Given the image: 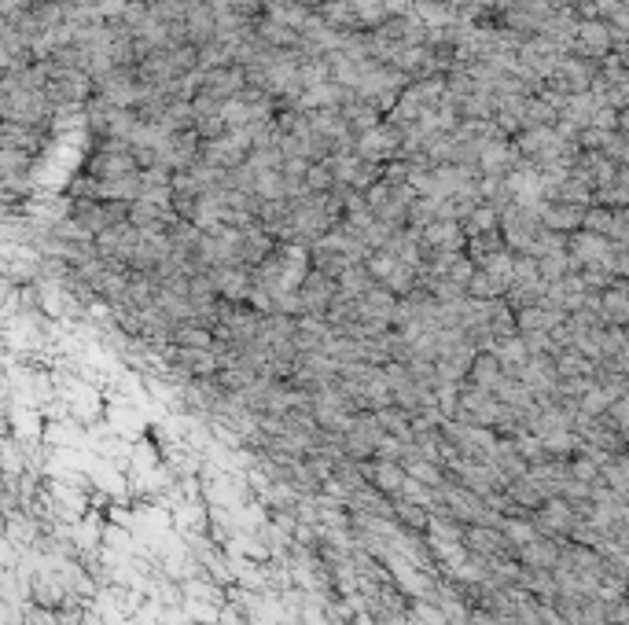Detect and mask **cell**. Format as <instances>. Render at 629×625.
<instances>
[{
    "label": "cell",
    "instance_id": "cell-1",
    "mask_svg": "<svg viewBox=\"0 0 629 625\" xmlns=\"http://www.w3.org/2000/svg\"><path fill=\"white\" fill-rule=\"evenodd\" d=\"M0 114H4V122L59 129V111H56V103L48 100V92L45 89H26V85H19V81H4Z\"/></svg>",
    "mask_w": 629,
    "mask_h": 625
},
{
    "label": "cell",
    "instance_id": "cell-2",
    "mask_svg": "<svg viewBox=\"0 0 629 625\" xmlns=\"http://www.w3.org/2000/svg\"><path fill=\"white\" fill-rule=\"evenodd\" d=\"M81 173L92 181H118V177H137L140 162L137 151L126 140H89V155L81 162Z\"/></svg>",
    "mask_w": 629,
    "mask_h": 625
},
{
    "label": "cell",
    "instance_id": "cell-3",
    "mask_svg": "<svg viewBox=\"0 0 629 625\" xmlns=\"http://www.w3.org/2000/svg\"><path fill=\"white\" fill-rule=\"evenodd\" d=\"M541 232H545V225H541L538 210L519 203H508L501 210V236L508 243V250H515V254H530Z\"/></svg>",
    "mask_w": 629,
    "mask_h": 625
},
{
    "label": "cell",
    "instance_id": "cell-4",
    "mask_svg": "<svg viewBox=\"0 0 629 625\" xmlns=\"http://www.w3.org/2000/svg\"><path fill=\"white\" fill-rule=\"evenodd\" d=\"M615 48H618L615 26L604 23V19H578L574 45H571L574 56L593 59V63H604L607 56H615Z\"/></svg>",
    "mask_w": 629,
    "mask_h": 625
},
{
    "label": "cell",
    "instance_id": "cell-5",
    "mask_svg": "<svg viewBox=\"0 0 629 625\" xmlns=\"http://www.w3.org/2000/svg\"><path fill=\"white\" fill-rule=\"evenodd\" d=\"M254 151V137L251 129H232L225 137H214L203 144V159L218 170H236V166H247Z\"/></svg>",
    "mask_w": 629,
    "mask_h": 625
},
{
    "label": "cell",
    "instance_id": "cell-6",
    "mask_svg": "<svg viewBox=\"0 0 629 625\" xmlns=\"http://www.w3.org/2000/svg\"><path fill=\"white\" fill-rule=\"evenodd\" d=\"M596 74H600V63L567 52V56L560 59V67H556V74H552L545 85H552V89L563 92V96H578V92H593Z\"/></svg>",
    "mask_w": 629,
    "mask_h": 625
},
{
    "label": "cell",
    "instance_id": "cell-7",
    "mask_svg": "<svg viewBox=\"0 0 629 625\" xmlns=\"http://www.w3.org/2000/svg\"><path fill=\"white\" fill-rule=\"evenodd\" d=\"M401 148H405V133L394 122H383L379 129L357 137V155L365 162H376V166H387V162L401 159Z\"/></svg>",
    "mask_w": 629,
    "mask_h": 625
},
{
    "label": "cell",
    "instance_id": "cell-8",
    "mask_svg": "<svg viewBox=\"0 0 629 625\" xmlns=\"http://www.w3.org/2000/svg\"><path fill=\"white\" fill-rule=\"evenodd\" d=\"M567 254L578 262V269H593V265L607 269L611 254H615V239L600 236V232H589V228H578V232L567 236Z\"/></svg>",
    "mask_w": 629,
    "mask_h": 625
},
{
    "label": "cell",
    "instance_id": "cell-9",
    "mask_svg": "<svg viewBox=\"0 0 629 625\" xmlns=\"http://www.w3.org/2000/svg\"><path fill=\"white\" fill-rule=\"evenodd\" d=\"M464 548H468L475 559H486V563H493V559H508L515 556V548L508 545V537H504L501 526H486V523H471L464 526Z\"/></svg>",
    "mask_w": 629,
    "mask_h": 625
},
{
    "label": "cell",
    "instance_id": "cell-10",
    "mask_svg": "<svg viewBox=\"0 0 629 625\" xmlns=\"http://www.w3.org/2000/svg\"><path fill=\"white\" fill-rule=\"evenodd\" d=\"M203 144H206V140L199 137V129L173 133V137L166 140V148L159 151V166H166V170H173V173L192 170L195 162L203 159Z\"/></svg>",
    "mask_w": 629,
    "mask_h": 625
},
{
    "label": "cell",
    "instance_id": "cell-11",
    "mask_svg": "<svg viewBox=\"0 0 629 625\" xmlns=\"http://www.w3.org/2000/svg\"><path fill=\"white\" fill-rule=\"evenodd\" d=\"M361 475L372 489H379L383 497H398L405 482H409V471L401 460H387V456H372V460H361Z\"/></svg>",
    "mask_w": 629,
    "mask_h": 625
},
{
    "label": "cell",
    "instance_id": "cell-12",
    "mask_svg": "<svg viewBox=\"0 0 629 625\" xmlns=\"http://www.w3.org/2000/svg\"><path fill=\"white\" fill-rule=\"evenodd\" d=\"M335 298H339V280L317 273V269L306 276V284L298 287L302 313H313V317H328V309L335 306Z\"/></svg>",
    "mask_w": 629,
    "mask_h": 625
},
{
    "label": "cell",
    "instance_id": "cell-13",
    "mask_svg": "<svg viewBox=\"0 0 629 625\" xmlns=\"http://www.w3.org/2000/svg\"><path fill=\"white\" fill-rule=\"evenodd\" d=\"M56 137V129H41V125H19V122H4L0 129V148H15V151H26V155H34L41 159V151L52 144Z\"/></svg>",
    "mask_w": 629,
    "mask_h": 625
},
{
    "label": "cell",
    "instance_id": "cell-14",
    "mask_svg": "<svg viewBox=\"0 0 629 625\" xmlns=\"http://www.w3.org/2000/svg\"><path fill=\"white\" fill-rule=\"evenodd\" d=\"M166 357L173 361V368L192 379H218L221 372V357L218 350H192V346H170Z\"/></svg>",
    "mask_w": 629,
    "mask_h": 625
},
{
    "label": "cell",
    "instance_id": "cell-15",
    "mask_svg": "<svg viewBox=\"0 0 629 625\" xmlns=\"http://www.w3.org/2000/svg\"><path fill=\"white\" fill-rule=\"evenodd\" d=\"M574 523H578V515H574V504L567 497H549L538 512H534V526H538L541 537L571 534Z\"/></svg>",
    "mask_w": 629,
    "mask_h": 625
},
{
    "label": "cell",
    "instance_id": "cell-16",
    "mask_svg": "<svg viewBox=\"0 0 629 625\" xmlns=\"http://www.w3.org/2000/svg\"><path fill=\"white\" fill-rule=\"evenodd\" d=\"M214 287H218V295L225 302H251V291H254V269L251 265H225V269H214Z\"/></svg>",
    "mask_w": 629,
    "mask_h": 625
},
{
    "label": "cell",
    "instance_id": "cell-17",
    "mask_svg": "<svg viewBox=\"0 0 629 625\" xmlns=\"http://www.w3.org/2000/svg\"><path fill=\"white\" fill-rule=\"evenodd\" d=\"M247 70L243 67H214V70H203V92H210L214 100L229 103L236 96L247 92Z\"/></svg>",
    "mask_w": 629,
    "mask_h": 625
},
{
    "label": "cell",
    "instance_id": "cell-18",
    "mask_svg": "<svg viewBox=\"0 0 629 625\" xmlns=\"http://www.w3.org/2000/svg\"><path fill=\"white\" fill-rule=\"evenodd\" d=\"M184 26H188V45L195 48H206L218 41V12L210 8V0H199L188 8L184 15Z\"/></svg>",
    "mask_w": 629,
    "mask_h": 625
},
{
    "label": "cell",
    "instance_id": "cell-19",
    "mask_svg": "<svg viewBox=\"0 0 629 625\" xmlns=\"http://www.w3.org/2000/svg\"><path fill=\"white\" fill-rule=\"evenodd\" d=\"M585 214H589V206H574V203H560V199H549V203L541 206V225L549 228V232H563V236H571V232L585 228Z\"/></svg>",
    "mask_w": 629,
    "mask_h": 625
},
{
    "label": "cell",
    "instance_id": "cell-20",
    "mask_svg": "<svg viewBox=\"0 0 629 625\" xmlns=\"http://www.w3.org/2000/svg\"><path fill=\"white\" fill-rule=\"evenodd\" d=\"M420 243H424L427 254H435V250H468V232L460 221H435V225H427L420 232Z\"/></svg>",
    "mask_w": 629,
    "mask_h": 625
},
{
    "label": "cell",
    "instance_id": "cell-21",
    "mask_svg": "<svg viewBox=\"0 0 629 625\" xmlns=\"http://www.w3.org/2000/svg\"><path fill=\"white\" fill-rule=\"evenodd\" d=\"M567 317L571 313H563V309H552L545 306V302H538V306H530V309H519L515 313V328H519V335H530V331H556L567 324Z\"/></svg>",
    "mask_w": 629,
    "mask_h": 625
},
{
    "label": "cell",
    "instance_id": "cell-22",
    "mask_svg": "<svg viewBox=\"0 0 629 625\" xmlns=\"http://www.w3.org/2000/svg\"><path fill=\"white\" fill-rule=\"evenodd\" d=\"M346 118V125L354 129V137H365V133H372V129H379V125L387 122V114L379 111L376 103L361 100V96H350V100L343 103V111H339Z\"/></svg>",
    "mask_w": 629,
    "mask_h": 625
},
{
    "label": "cell",
    "instance_id": "cell-23",
    "mask_svg": "<svg viewBox=\"0 0 629 625\" xmlns=\"http://www.w3.org/2000/svg\"><path fill=\"white\" fill-rule=\"evenodd\" d=\"M504 379H508V372H504V364H501V357H497V350H479V353H475V361H471L468 383H475V387H482V390H490V394H497Z\"/></svg>",
    "mask_w": 629,
    "mask_h": 625
},
{
    "label": "cell",
    "instance_id": "cell-24",
    "mask_svg": "<svg viewBox=\"0 0 629 625\" xmlns=\"http://www.w3.org/2000/svg\"><path fill=\"white\" fill-rule=\"evenodd\" d=\"M515 559L523 563L527 570H556L563 563V548L552 541V537H538L515 552Z\"/></svg>",
    "mask_w": 629,
    "mask_h": 625
},
{
    "label": "cell",
    "instance_id": "cell-25",
    "mask_svg": "<svg viewBox=\"0 0 629 625\" xmlns=\"http://www.w3.org/2000/svg\"><path fill=\"white\" fill-rule=\"evenodd\" d=\"M354 92H346L343 85L335 81H324L317 89H306L298 96V111H343V103L350 100Z\"/></svg>",
    "mask_w": 629,
    "mask_h": 625
},
{
    "label": "cell",
    "instance_id": "cell-26",
    "mask_svg": "<svg viewBox=\"0 0 629 625\" xmlns=\"http://www.w3.org/2000/svg\"><path fill=\"white\" fill-rule=\"evenodd\" d=\"M390 512H394V523H398L401 530H409V534H427V526H431V508L409 500L405 493L390 497Z\"/></svg>",
    "mask_w": 629,
    "mask_h": 625
},
{
    "label": "cell",
    "instance_id": "cell-27",
    "mask_svg": "<svg viewBox=\"0 0 629 625\" xmlns=\"http://www.w3.org/2000/svg\"><path fill=\"white\" fill-rule=\"evenodd\" d=\"M416 19L427 26V30H449V26L460 23V8H453L449 0H416Z\"/></svg>",
    "mask_w": 629,
    "mask_h": 625
},
{
    "label": "cell",
    "instance_id": "cell-28",
    "mask_svg": "<svg viewBox=\"0 0 629 625\" xmlns=\"http://www.w3.org/2000/svg\"><path fill=\"white\" fill-rule=\"evenodd\" d=\"M379 34H383V41H401V45H427V34H431V30H427V26L416 19V12H412V15H398V19H390V23L383 26Z\"/></svg>",
    "mask_w": 629,
    "mask_h": 625
},
{
    "label": "cell",
    "instance_id": "cell-29",
    "mask_svg": "<svg viewBox=\"0 0 629 625\" xmlns=\"http://www.w3.org/2000/svg\"><path fill=\"white\" fill-rule=\"evenodd\" d=\"M258 37H262L269 48H280V52H291V48L302 45V34L284 23H276L273 15H262V19H258Z\"/></svg>",
    "mask_w": 629,
    "mask_h": 625
},
{
    "label": "cell",
    "instance_id": "cell-30",
    "mask_svg": "<svg viewBox=\"0 0 629 625\" xmlns=\"http://www.w3.org/2000/svg\"><path fill=\"white\" fill-rule=\"evenodd\" d=\"M317 15H321L332 30H339V34H357V30H361L357 12H354V0H324V8Z\"/></svg>",
    "mask_w": 629,
    "mask_h": 625
},
{
    "label": "cell",
    "instance_id": "cell-31",
    "mask_svg": "<svg viewBox=\"0 0 629 625\" xmlns=\"http://www.w3.org/2000/svg\"><path fill=\"white\" fill-rule=\"evenodd\" d=\"M549 199H560V203H574V206H593L596 188H593V181H585V177L571 173V177H563V181L556 184V192H552Z\"/></svg>",
    "mask_w": 629,
    "mask_h": 625
},
{
    "label": "cell",
    "instance_id": "cell-32",
    "mask_svg": "<svg viewBox=\"0 0 629 625\" xmlns=\"http://www.w3.org/2000/svg\"><path fill=\"white\" fill-rule=\"evenodd\" d=\"M493 350H497V357H501V364H504V372L512 375V379L519 375V368H523V364L534 357L523 335H508V339H501L497 346H493Z\"/></svg>",
    "mask_w": 629,
    "mask_h": 625
},
{
    "label": "cell",
    "instance_id": "cell-33",
    "mask_svg": "<svg viewBox=\"0 0 629 625\" xmlns=\"http://www.w3.org/2000/svg\"><path fill=\"white\" fill-rule=\"evenodd\" d=\"M460 225H464L468 239L471 236H486V232H497V228H501V206L479 203L468 217H464V221H460Z\"/></svg>",
    "mask_w": 629,
    "mask_h": 625
},
{
    "label": "cell",
    "instance_id": "cell-34",
    "mask_svg": "<svg viewBox=\"0 0 629 625\" xmlns=\"http://www.w3.org/2000/svg\"><path fill=\"white\" fill-rule=\"evenodd\" d=\"M482 273L490 276L493 284H501L504 291H508V287L515 284V250H497V254H490V258H486V262L479 265Z\"/></svg>",
    "mask_w": 629,
    "mask_h": 625
},
{
    "label": "cell",
    "instance_id": "cell-35",
    "mask_svg": "<svg viewBox=\"0 0 629 625\" xmlns=\"http://www.w3.org/2000/svg\"><path fill=\"white\" fill-rule=\"evenodd\" d=\"M501 530H504V537H508V545H512L515 552L541 537L530 515H508V519H501Z\"/></svg>",
    "mask_w": 629,
    "mask_h": 625
},
{
    "label": "cell",
    "instance_id": "cell-36",
    "mask_svg": "<svg viewBox=\"0 0 629 625\" xmlns=\"http://www.w3.org/2000/svg\"><path fill=\"white\" fill-rule=\"evenodd\" d=\"M173 346H192V350H214L218 346V335L210 328H203V324H177V331H173Z\"/></svg>",
    "mask_w": 629,
    "mask_h": 625
},
{
    "label": "cell",
    "instance_id": "cell-37",
    "mask_svg": "<svg viewBox=\"0 0 629 625\" xmlns=\"http://www.w3.org/2000/svg\"><path fill=\"white\" fill-rule=\"evenodd\" d=\"M354 12H357V23H361L365 34L383 30V26L390 23V12H387V4H383V0H354Z\"/></svg>",
    "mask_w": 629,
    "mask_h": 625
},
{
    "label": "cell",
    "instance_id": "cell-38",
    "mask_svg": "<svg viewBox=\"0 0 629 625\" xmlns=\"http://www.w3.org/2000/svg\"><path fill=\"white\" fill-rule=\"evenodd\" d=\"M306 188H309V195H332L335 188H339V181H335V170H332V159L309 162Z\"/></svg>",
    "mask_w": 629,
    "mask_h": 625
},
{
    "label": "cell",
    "instance_id": "cell-39",
    "mask_svg": "<svg viewBox=\"0 0 629 625\" xmlns=\"http://www.w3.org/2000/svg\"><path fill=\"white\" fill-rule=\"evenodd\" d=\"M538 262H541V280H545V284H563L571 273H578V262H574L567 250H563V254H549V258H538Z\"/></svg>",
    "mask_w": 629,
    "mask_h": 625
},
{
    "label": "cell",
    "instance_id": "cell-40",
    "mask_svg": "<svg viewBox=\"0 0 629 625\" xmlns=\"http://www.w3.org/2000/svg\"><path fill=\"white\" fill-rule=\"evenodd\" d=\"M383 287H387L390 295L409 298L412 291H420V269H412V265H398V269L383 280Z\"/></svg>",
    "mask_w": 629,
    "mask_h": 625
},
{
    "label": "cell",
    "instance_id": "cell-41",
    "mask_svg": "<svg viewBox=\"0 0 629 625\" xmlns=\"http://www.w3.org/2000/svg\"><path fill=\"white\" fill-rule=\"evenodd\" d=\"M560 122V111L549 107L541 96H527V107H523V125L527 129H538V125H556Z\"/></svg>",
    "mask_w": 629,
    "mask_h": 625
},
{
    "label": "cell",
    "instance_id": "cell-42",
    "mask_svg": "<svg viewBox=\"0 0 629 625\" xmlns=\"http://www.w3.org/2000/svg\"><path fill=\"white\" fill-rule=\"evenodd\" d=\"M254 195H262V199H287L284 170H262V173H254Z\"/></svg>",
    "mask_w": 629,
    "mask_h": 625
},
{
    "label": "cell",
    "instance_id": "cell-43",
    "mask_svg": "<svg viewBox=\"0 0 629 625\" xmlns=\"http://www.w3.org/2000/svg\"><path fill=\"white\" fill-rule=\"evenodd\" d=\"M265 15H273L276 23H284V26H291V30H298L302 34V26L309 23V8H302V4H269V12Z\"/></svg>",
    "mask_w": 629,
    "mask_h": 625
},
{
    "label": "cell",
    "instance_id": "cell-44",
    "mask_svg": "<svg viewBox=\"0 0 629 625\" xmlns=\"http://www.w3.org/2000/svg\"><path fill=\"white\" fill-rule=\"evenodd\" d=\"M585 228H589V232H600V236H607V239H615V228H618L615 210H611V206H589Z\"/></svg>",
    "mask_w": 629,
    "mask_h": 625
},
{
    "label": "cell",
    "instance_id": "cell-45",
    "mask_svg": "<svg viewBox=\"0 0 629 625\" xmlns=\"http://www.w3.org/2000/svg\"><path fill=\"white\" fill-rule=\"evenodd\" d=\"M398 265L401 262L394 258V254H387V250H372V254L365 258V269L372 273V280H376V284H383V280H387V276L394 273Z\"/></svg>",
    "mask_w": 629,
    "mask_h": 625
},
{
    "label": "cell",
    "instance_id": "cell-46",
    "mask_svg": "<svg viewBox=\"0 0 629 625\" xmlns=\"http://www.w3.org/2000/svg\"><path fill=\"white\" fill-rule=\"evenodd\" d=\"M468 295H471V298H482V302H497V298H504V295H508V291H504L501 284H493L490 276H486V273H482V269H479V273L471 276Z\"/></svg>",
    "mask_w": 629,
    "mask_h": 625
},
{
    "label": "cell",
    "instance_id": "cell-47",
    "mask_svg": "<svg viewBox=\"0 0 629 625\" xmlns=\"http://www.w3.org/2000/svg\"><path fill=\"white\" fill-rule=\"evenodd\" d=\"M563 250H567V236H563V232H549V228H545L530 254H534V258H549V254H563Z\"/></svg>",
    "mask_w": 629,
    "mask_h": 625
},
{
    "label": "cell",
    "instance_id": "cell-48",
    "mask_svg": "<svg viewBox=\"0 0 629 625\" xmlns=\"http://www.w3.org/2000/svg\"><path fill=\"white\" fill-rule=\"evenodd\" d=\"M541 280V262L534 254H515V284H534Z\"/></svg>",
    "mask_w": 629,
    "mask_h": 625
},
{
    "label": "cell",
    "instance_id": "cell-49",
    "mask_svg": "<svg viewBox=\"0 0 629 625\" xmlns=\"http://www.w3.org/2000/svg\"><path fill=\"white\" fill-rule=\"evenodd\" d=\"M571 478H578V482H589V486H596L600 482V464H593L589 456H578L571 464Z\"/></svg>",
    "mask_w": 629,
    "mask_h": 625
},
{
    "label": "cell",
    "instance_id": "cell-50",
    "mask_svg": "<svg viewBox=\"0 0 629 625\" xmlns=\"http://www.w3.org/2000/svg\"><path fill=\"white\" fill-rule=\"evenodd\" d=\"M475 273H479V265L471 262L468 254H460L457 265L449 269V280H453V284H460V287H468V284H471V276H475Z\"/></svg>",
    "mask_w": 629,
    "mask_h": 625
},
{
    "label": "cell",
    "instance_id": "cell-51",
    "mask_svg": "<svg viewBox=\"0 0 629 625\" xmlns=\"http://www.w3.org/2000/svg\"><path fill=\"white\" fill-rule=\"evenodd\" d=\"M593 125L596 129H604V133H618V111L615 107H600V111H596V118H593Z\"/></svg>",
    "mask_w": 629,
    "mask_h": 625
},
{
    "label": "cell",
    "instance_id": "cell-52",
    "mask_svg": "<svg viewBox=\"0 0 629 625\" xmlns=\"http://www.w3.org/2000/svg\"><path fill=\"white\" fill-rule=\"evenodd\" d=\"M387 4L390 19H398V15H412V8H416V0H383Z\"/></svg>",
    "mask_w": 629,
    "mask_h": 625
},
{
    "label": "cell",
    "instance_id": "cell-53",
    "mask_svg": "<svg viewBox=\"0 0 629 625\" xmlns=\"http://www.w3.org/2000/svg\"><path fill=\"white\" fill-rule=\"evenodd\" d=\"M615 56H618V63H622V67L629 70V45H618V48H615Z\"/></svg>",
    "mask_w": 629,
    "mask_h": 625
},
{
    "label": "cell",
    "instance_id": "cell-54",
    "mask_svg": "<svg viewBox=\"0 0 629 625\" xmlns=\"http://www.w3.org/2000/svg\"><path fill=\"white\" fill-rule=\"evenodd\" d=\"M70 4H96V0H70Z\"/></svg>",
    "mask_w": 629,
    "mask_h": 625
},
{
    "label": "cell",
    "instance_id": "cell-55",
    "mask_svg": "<svg viewBox=\"0 0 629 625\" xmlns=\"http://www.w3.org/2000/svg\"><path fill=\"white\" fill-rule=\"evenodd\" d=\"M449 4H453V0H449Z\"/></svg>",
    "mask_w": 629,
    "mask_h": 625
}]
</instances>
